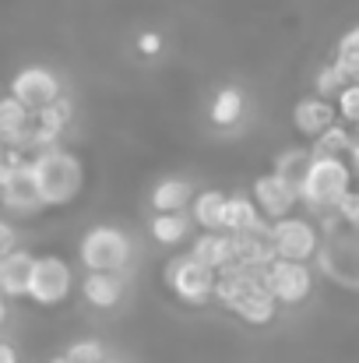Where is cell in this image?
<instances>
[{
    "label": "cell",
    "instance_id": "1",
    "mask_svg": "<svg viewBox=\"0 0 359 363\" xmlns=\"http://www.w3.org/2000/svg\"><path fill=\"white\" fill-rule=\"evenodd\" d=\"M32 180H35V191L46 212L71 208L85 191V162L78 159V152L57 145V148L32 155Z\"/></svg>",
    "mask_w": 359,
    "mask_h": 363
},
{
    "label": "cell",
    "instance_id": "2",
    "mask_svg": "<svg viewBox=\"0 0 359 363\" xmlns=\"http://www.w3.org/2000/svg\"><path fill=\"white\" fill-rule=\"evenodd\" d=\"M353 191V169L346 159H335V155H314L310 169H307V180L300 187V205L307 208V216H317V212H331L338 208V201Z\"/></svg>",
    "mask_w": 359,
    "mask_h": 363
},
{
    "label": "cell",
    "instance_id": "3",
    "mask_svg": "<svg viewBox=\"0 0 359 363\" xmlns=\"http://www.w3.org/2000/svg\"><path fill=\"white\" fill-rule=\"evenodd\" d=\"M130 261H134V240H130L127 230H120L113 223H96L78 240V264L85 272H117V275H127Z\"/></svg>",
    "mask_w": 359,
    "mask_h": 363
},
{
    "label": "cell",
    "instance_id": "4",
    "mask_svg": "<svg viewBox=\"0 0 359 363\" xmlns=\"http://www.w3.org/2000/svg\"><path fill=\"white\" fill-rule=\"evenodd\" d=\"M71 293H74V264L60 254H35L25 300L42 311H53V307H64Z\"/></svg>",
    "mask_w": 359,
    "mask_h": 363
},
{
    "label": "cell",
    "instance_id": "5",
    "mask_svg": "<svg viewBox=\"0 0 359 363\" xmlns=\"http://www.w3.org/2000/svg\"><path fill=\"white\" fill-rule=\"evenodd\" d=\"M162 282H166V289H169L180 303H187V307H205V303L215 300V272L205 268V264H201L198 257H190L187 250H183V254H173V257L166 261Z\"/></svg>",
    "mask_w": 359,
    "mask_h": 363
},
{
    "label": "cell",
    "instance_id": "6",
    "mask_svg": "<svg viewBox=\"0 0 359 363\" xmlns=\"http://www.w3.org/2000/svg\"><path fill=\"white\" fill-rule=\"evenodd\" d=\"M271 240H275L278 257L310 264V261L321 254V247H324V233L317 230V223H314L310 216L292 212V216L271 223Z\"/></svg>",
    "mask_w": 359,
    "mask_h": 363
},
{
    "label": "cell",
    "instance_id": "7",
    "mask_svg": "<svg viewBox=\"0 0 359 363\" xmlns=\"http://www.w3.org/2000/svg\"><path fill=\"white\" fill-rule=\"evenodd\" d=\"M261 279H264V289L275 296L278 307H300V303H307L314 296V286H317L310 264L285 261V257H278L275 264H268L261 272Z\"/></svg>",
    "mask_w": 359,
    "mask_h": 363
},
{
    "label": "cell",
    "instance_id": "8",
    "mask_svg": "<svg viewBox=\"0 0 359 363\" xmlns=\"http://www.w3.org/2000/svg\"><path fill=\"white\" fill-rule=\"evenodd\" d=\"M7 96H14L25 110L39 113V110L53 106L57 99H64L67 92H64V82H60V74H57L53 67H46V64H28V67H21V71L11 78Z\"/></svg>",
    "mask_w": 359,
    "mask_h": 363
},
{
    "label": "cell",
    "instance_id": "9",
    "mask_svg": "<svg viewBox=\"0 0 359 363\" xmlns=\"http://www.w3.org/2000/svg\"><path fill=\"white\" fill-rule=\"evenodd\" d=\"M250 198L257 205V212L264 216V223H278L285 216H292L300 208V191L292 184H285L275 173H261L250 184Z\"/></svg>",
    "mask_w": 359,
    "mask_h": 363
},
{
    "label": "cell",
    "instance_id": "10",
    "mask_svg": "<svg viewBox=\"0 0 359 363\" xmlns=\"http://www.w3.org/2000/svg\"><path fill=\"white\" fill-rule=\"evenodd\" d=\"M78 293L81 300L92 307V311H117L127 296V275L117 272H85L81 282H78Z\"/></svg>",
    "mask_w": 359,
    "mask_h": 363
},
{
    "label": "cell",
    "instance_id": "11",
    "mask_svg": "<svg viewBox=\"0 0 359 363\" xmlns=\"http://www.w3.org/2000/svg\"><path fill=\"white\" fill-rule=\"evenodd\" d=\"M331 123H338V110L331 99H321V96H303L292 103V127L303 141H317Z\"/></svg>",
    "mask_w": 359,
    "mask_h": 363
},
{
    "label": "cell",
    "instance_id": "12",
    "mask_svg": "<svg viewBox=\"0 0 359 363\" xmlns=\"http://www.w3.org/2000/svg\"><path fill=\"white\" fill-rule=\"evenodd\" d=\"M233 247H237V264L250 268V272H264L268 264L278 261V250H275V240H271V223H264L257 230H246V233H237Z\"/></svg>",
    "mask_w": 359,
    "mask_h": 363
},
{
    "label": "cell",
    "instance_id": "13",
    "mask_svg": "<svg viewBox=\"0 0 359 363\" xmlns=\"http://www.w3.org/2000/svg\"><path fill=\"white\" fill-rule=\"evenodd\" d=\"M226 205H229V191L222 187L198 191L190 201V219L198 233H226Z\"/></svg>",
    "mask_w": 359,
    "mask_h": 363
},
{
    "label": "cell",
    "instance_id": "14",
    "mask_svg": "<svg viewBox=\"0 0 359 363\" xmlns=\"http://www.w3.org/2000/svg\"><path fill=\"white\" fill-rule=\"evenodd\" d=\"M28 127H32V110H25L14 96H0V141L21 155H28ZM32 159V155H28Z\"/></svg>",
    "mask_w": 359,
    "mask_h": 363
},
{
    "label": "cell",
    "instance_id": "15",
    "mask_svg": "<svg viewBox=\"0 0 359 363\" xmlns=\"http://www.w3.org/2000/svg\"><path fill=\"white\" fill-rule=\"evenodd\" d=\"M32 264H35V254L25 250V247H18V250L0 257V296L4 300H25L28 279H32Z\"/></svg>",
    "mask_w": 359,
    "mask_h": 363
},
{
    "label": "cell",
    "instance_id": "16",
    "mask_svg": "<svg viewBox=\"0 0 359 363\" xmlns=\"http://www.w3.org/2000/svg\"><path fill=\"white\" fill-rule=\"evenodd\" d=\"M194 194H198L194 180H187V177H162V180L152 187V194H148L152 216H162V212H190Z\"/></svg>",
    "mask_w": 359,
    "mask_h": 363
},
{
    "label": "cell",
    "instance_id": "17",
    "mask_svg": "<svg viewBox=\"0 0 359 363\" xmlns=\"http://www.w3.org/2000/svg\"><path fill=\"white\" fill-rule=\"evenodd\" d=\"M190 257H198L205 268H212L215 275L229 264H237V247H233V233H198L190 240Z\"/></svg>",
    "mask_w": 359,
    "mask_h": 363
},
{
    "label": "cell",
    "instance_id": "18",
    "mask_svg": "<svg viewBox=\"0 0 359 363\" xmlns=\"http://www.w3.org/2000/svg\"><path fill=\"white\" fill-rule=\"evenodd\" d=\"M148 237L159 247H180L198 237V226H194L190 212H162V216L148 219Z\"/></svg>",
    "mask_w": 359,
    "mask_h": 363
},
{
    "label": "cell",
    "instance_id": "19",
    "mask_svg": "<svg viewBox=\"0 0 359 363\" xmlns=\"http://www.w3.org/2000/svg\"><path fill=\"white\" fill-rule=\"evenodd\" d=\"M243 117H246V96H243V89H239V85H222V89L212 96V106H208L212 127L233 130V127L243 123Z\"/></svg>",
    "mask_w": 359,
    "mask_h": 363
},
{
    "label": "cell",
    "instance_id": "20",
    "mask_svg": "<svg viewBox=\"0 0 359 363\" xmlns=\"http://www.w3.org/2000/svg\"><path fill=\"white\" fill-rule=\"evenodd\" d=\"M310 162H314V148H310V145H289V148H282V152L275 155L271 173H275V177H282L285 184H292V187L300 191V187H303V180H307Z\"/></svg>",
    "mask_w": 359,
    "mask_h": 363
},
{
    "label": "cell",
    "instance_id": "21",
    "mask_svg": "<svg viewBox=\"0 0 359 363\" xmlns=\"http://www.w3.org/2000/svg\"><path fill=\"white\" fill-rule=\"evenodd\" d=\"M264 226V216L257 212L250 191H233L229 194V205H226V233H246V230H257Z\"/></svg>",
    "mask_w": 359,
    "mask_h": 363
},
{
    "label": "cell",
    "instance_id": "22",
    "mask_svg": "<svg viewBox=\"0 0 359 363\" xmlns=\"http://www.w3.org/2000/svg\"><path fill=\"white\" fill-rule=\"evenodd\" d=\"M314 155H335V159H346L349 155V148H353V127L349 123H331L314 145Z\"/></svg>",
    "mask_w": 359,
    "mask_h": 363
},
{
    "label": "cell",
    "instance_id": "23",
    "mask_svg": "<svg viewBox=\"0 0 359 363\" xmlns=\"http://www.w3.org/2000/svg\"><path fill=\"white\" fill-rule=\"evenodd\" d=\"M349 85V78L335 67V60H328V64H321L317 67V74H314V96H321V99H338V92Z\"/></svg>",
    "mask_w": 359,
    "mask_h": 363
},
{
    "label": "cell",
    "instance_id": "24",
    "mask_svg": "<svg viewBox=\"0 0 359 363\" xmlns=\"http://www.w3.org/2000/svg\"><path fill=\"white\" fill-rule=\"evenodd\" d=\"M64 360L67 363H106L110 357H106V346L99 339H78V342L67 346Z\"/></svg>",
    "mask_w": 359,
    "mask_h": 363
},
{
    "label": "cell",
    "instance_id": "25",
    "mask_svg": "<svg viewBox=\"0 0 359 363\" xmlns=\"http://www.w3.org/2000/svg\"><path fill=\"white\" fill-rule=\"evenodd\" d=\"M335 110H338V121L349 123L353 130H359V82H349V85L338 92Z\"/></svg>",
    "mask_w": 359,
    "mask_h": 363
},
{
    "label": "cell",
    "instance_id": "26",
    "mask_svg": "<svg viewBox=\"0 0 359 363\" xmlns=\"http://www.w3.org/2000/svg\"><path fill=\"white\" fill-rule=\"evenodd\" d=\"M134 50H137V57H144V60H155V57H162V50H166V39H162V32H155V28H144V32H137V39H134Z\"/></svg>",
    "mask_w": 359,
    "mask_h": 363
},
{
    "label": "cell",
    "instance_id": "27",
    "mask_svg": "<svg viewBox=\"0 0 359 363\" xmlns=\"http://www.w3.org/2000/svg\"><path fill=\"white\" fill-rule=\"evenodd\" d=\"M338 219H342V226L346 230H353V233H359V187H353L342 201H338Z\"/></svg>",
    "mask_w": 359,
    "mask_h": 363
},
{
    "label": "cell",
    "instance_id": "28",
    "mask_svg": "<svg viewBox=\"0 0 359 363\" xmlns=\"http://www.w3.org/2000/svg\"><path fill=\"white\" fill-rule=\"evenodd\" d=\"M18 247H21V243H18V226H14V219L0 216V257L11 254V250H18Z\"/></svg>",
    "mask_w": 359,
    "mask_h": 363
},
{
    "label": "cell",
    "instance_id": "29",
    "mask_svg": "<svg viewBox=\"0 0 359 363\" xmlns=\"http://www.w3.org/2000/svg\"><path fill=\"white\" fill-rule=\"evenodd\" d=\"M335 53H359V21L353 25V28H346V32H342V39H338Z\"/></svg>",
    "mask_w": 359,
    "mask_h": 363
},
{
    "label": "cell",
    "instance_id": "30",
    "mask_svg": "<svg viewBox=\"0 0 359 363\" xmlns=\"http://www.w3.org/2000/svg\"><path fill=\"white\" fill-rule=\"evenodd\" d=\"M346 162H349V169H353V180H359V130H353V148H349Z\"/></svg>",
    "mask_w": 359,
    "mask_h": 363
},
{
    "label": "cell",
    "instance_id": "31",
    "mask_svg": "<svg viewBox=\"0 0 359 363\" xmlns=\"http://www.w3.org/2000/svg\"><path fill=\"white\" fill-rule=\"evenodd\" d=\"M18 346L14 342H7V339H0V363H18Z\"/></svg>",
    "mask_w": 359,
    "mask_h": 363
},
{
    "label": "cell",
    "instance_id": "32",
    "mask_svg": "<svg viewBox=\"0 0 359 363\" xmlns=\"http://www.w3.org/2000/svg\"><path fill=\"white\" fill-rule=\"evenodd\" d=\"M7 318H11V300H4V296H0V328L7 325Z\"/></svg>",
    "mask_w": 359,
    "mask_h": 363
},
{
    "label": "cell",
    "instance_id": "33",
    "mask_svg": "<svg viewBox=\"0 0 359 363\" xmlns=\"http://www.w3.org/2000/svg\"><path fill=\"white\" fill-rule=\"evenodd\" d=\"M46 363H67V360L64 357H53V360H46Z\"/></svg>",
    "mask_w": 359,
    "mask_h": 363
},
{
    "label": "cell",
    "instance_id": "34",
    "mask_svg": "<svg viewBox=\"0 0 359 363\" xmlns=\"http://www.w3.org/2000/svg\"><path fill=\"white\" fill-rule=\"evenodd\" d=\"M106 363H123V360H106Z\"/></svg>",
    "mask_w": 359,
    "mask_h": 363
}]
</instances>
